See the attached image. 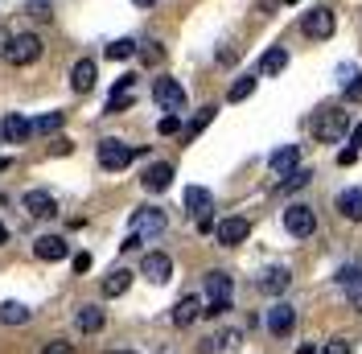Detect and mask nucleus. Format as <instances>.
Masks as SVG:
<instances>
[{
	"instance_id": "1",
	"label": "nucleus",
	"mask_w": 362,
	"mask_h": 354,
	"mask_svg": "<svg viewBox=\"0 0 362 354\" xmlns=\"http://www.w3.org/2000/svg\"><path fill=\"white\" fill-rule=\"evenodd\" d=\"M230 292H235V280L226 276V272H206V309L210 317H223L226 309H230Z\"/></svg>"
},
{
	"instance_id": "2",
	"label": "nucleus",
	"mask_w": 362,
	"mask_h": 354,
	"mask_svg": "<svg viewBox=\"0 0 362 354\" xmlns=\"http://www.w3.org/2000/svg\"><path fill=\"white\" fill-rule=\"evenodd\" d=\"M37 58H42V38H37V33H17V38H8V50H4V62H8V67L25 70V67H33Z\"/></svg>"
},
{
	"instance_id": "3",
	"label": "nucleus",
	"mask_w": 362,
	"mask_h": 354,
	"mask_svg": "<svg viewBox=\"0 0 362 354\" xmlns=\"http://www.w3.org/2000/svg\"><path fill=\"white\" fill-rule=\"evenodd\" d=\"M350 132V115L341 108H334V111H321L313 120V136H317V144H338L341 136Z\"/></svg>"
},
{
	"instance_id": "4",
	"label": "nucleus",
	"mask_w": 362,
	"mask_h": 354,
	"mask_svg": "<svg viewBox=\"0 0 362 354\" xmlns=\"http://www.w3.org/2000/svg\"><path fill=\"white\" fill-rule=\"evenodd\" d=\"M284 231H288L293 239H309V235L317 231L313 206H305V202H293V206L284 210Z\"/></svg>"
},
{
	"instance_id": "5",
	"label": "nucleus",
	"mask_w": 362,
	"mask_h": 354,
	"mask_svg": "<svg viewBox=\"0 0 362 354\" xmlns=\"http://www.w3.org/2000/svg\"><path fill=\"white\" fill-rule=\"evenodd\" d=\"M136 149L132 144H124V140H103L99 144V165L107 169V173H124L128 165H132Z\"/></svg>"
},
{
	"instance_id": "6",
	"label": "nucleus",
	"mask_w": 362,
	"mask_h": 354,
	"mask_svg": "<svg viewBox=\"0 0 362 354\" xmlns=\"http://www.w3.org/2000/svg\"><path fill=\"white\" fill-rule=\"evenodd\" d=\"M165 227H169V219L157 206H140L132 215V235H140V239H157V235H165Z\"/></svg>"
},
{
	"instance_id": "7",
	"label": "nucleus",
	"mask_w": 362,
	"mask_h": 354,
	"mask_svg": "<svg viewBox=\"0 0 362 354\" xmlns=\"http://www.w3.org/2000/svg\"><path fill=\"white\" fill-rule=\"evenodd\" d=\"M334 25H338V17H334L329 8H313V13H305L300 33L313 38V42H325V38H334Z\"/></svg>"
},
{
	"instance_id": "8",
	"label": "nucleus",
	"mask_w": 362,
	"mask_h": 354,
	"mask_svg": "<svg viewBox=\"0 0 362 354\" xmlns=\"http://www.w3.org/2000/svg\"><path fill=\"white\" fill-rule=\"evenodd\" d=\"M140 276L153 280V285H165V280H173V260H169L165 251H148V256L140 260Z\"/></svg>"
},
{
	"instance_id": "9",
	"label": "nucleus",
	"mask_w": 362,
	"mask_h": 354,
	"mask_svg": "<svg viewBox=\"0 0 362 354\" xmlns=\"http://www.w3.org/2000/svg\"><path fill=\"white\" fill-rule=\"evenodd\" d=\"M214 235H218V244L223 247H239L251 235V222L243 219V215H230V219H223L218 227H214Z\"/></svg>"
},
{
	"instance_id": "10",
	"label": "nucleus",
	"mask_w": 362,
	"mask_h": 354,
	"mask_svg": "<svg viewBox=\"0 0 362 354\" xmlns=\"http://www.w3.org/2000/svg\"><path fill=\"white\" fill-rule=\"evenodd\" d=\"M153 99H157L165 111H181L185 108V91H181L177 79H157V83H153Z\"/></svg>"
},
{
	"instance_id": "11",
	"label": "nucleus",
	"mask_w": 362,
	"mask_h": 354,
	"mask_svg": "<svg viewBox=\"0 0 362 354\" xmlns=\"http://www.w3.org/2000/svg\"><path fill=\"white\" fill-rule=\"evenodd\" d=\"M264 326H268V333H276V338H288V333H293V326H296V309L280 301V305H272V309H268Z\"/></svg>"
},
{
	"instance_id": "12",
	"label": "nucleus",
	"mask_w": 362,
	"mask_h": 354,
	"mask_svg": "<svg viewBox=\"0 0 362 354\" xmlns=\"http://www.w3.org/2000/svg\"><path fill=\"white\" fill-rule=\"evenodd\" d=\"M95 83H99V62L95 58H78L74 70H70V87L78 95H87V91H95Z\"/></svg>"
},
{
	"instance_id": "13",
	"label": "nucleus",
	"mask_w": 362,
	"mask_h": 354,
	"mask_svg": "<svg viewBox=\"0 0 362 354\" xmlns=\"http://www.w3.org/2000/svg\"><path fill=\"white\" fill-rule=\"evenodd\" d=\"M33 256H37L42 264H58V260L70 256V244L62 239V235H42V239L33 244Z\"/></svg>"
},
{
	"instance_id": "14",
	"label": "nucleus",
	"mask_w": 362,
	"mask_h": 354,
	"mask_svg": "<svg viewBox=\"0 0 362 354\" xmlns=\"http://www.w3.org/2000/svg\"><path fill=\"white\" fill-rule=\"evenodd\" d=\"M268 169L276 177H288L300 169V144H284V149H276V153L268 156Z\"/></svg>"
},
{
	"instance_id": "15",
	"label": "nucleus",
	"mask_w": 362,
	"mask_h": 354,
	"mask_svg": "<svg viewBox=\"0 0 362 354\" xmlns=\"http://www.w3.org/2000/svg\"><path fill=\"white\" fill-rule=\"evenodd\" d=\"M140 185L148 190V194H160V190H169L173 185V165L169 161H157V165H148L144 177H140Z\"/></svg>"
},
{
	"instance_id": "16",
	"label": "nucleus",
	"mask_w": 362,
	"mask_h": 354,
	"mask_svg": "<svg viewBox=\"0 0 362 354\" xmlns=\"http://www.w3.org/2000/svg\"><path fill=\"white\" fill-rule=\"evenodd\" d=\"M198 317H202V297H198V292H185L177 305H173V326L185 330V326H194Z\"/></svg>"
},
{
	"instance_id": "17",
	"label": "nucleus",
	"mask_w": 362,
	"mask_h": 354,
	"mask_svg": "<svg viewBox=\"0 0 362 354\" xmlns=\"http://www.w3.org/2000/svg\"><path fill=\"white\" fill-rule=\"evenodd\" d=\"M25 210H29L33 219H54V215H58V202H54L49 190H29V194H25Z\"/></svg>"
},
{
	"instance_id": "18",
	"label": "nucleus",
	"mask_w": 362,
	"mask_h": 354,
	"mask_svg": "<svg viewBox=\"0 0 362 354\" xmlns=\"http://www.w3.org/2000/svg\"><path fill=\"white\" fill-rule=\"evenodd\" d=\"M132 87H136V74H124L119 83H115V91H112V99H107V115H119V111H128L132 108Z\"/></svg>"
},
{
	"instance_id": "19",
	"label": "nucleus",
	"mask_w": 362,
	"mask_h": 354,
	"mask_svg": "<svg viewBox=\"0 0 362 354\" xmlns=\"http://www.w3.org/2000/svg\"><path fill=\"white\" fill-rule=\"evenodd\" d=\"M288 285H293V272L288 268H268L264 276H259V292H268V297H280V292H288Z\"/></svg>"
},
{
	"instance_id": "20",
	"label": "nucleus",
	"mask_w": 362,
	"mask_h": 354,
	"mask_svg": "<svg viewBox=\"0 0 362 354\" xmlns=\"http://www.w3.org/2000/svg\"><path fill=\"white\" fill-rule=\"evenodd\" d=\"M185 210H189L194 219L214 215V198H210V190H202V185H189V190H185Z\"/></svg>"
},
{
	"instance_id": "21",
	"label": "nucleus",
	"mask_w": 362,
	"mask_h": 354,
	"mask_svg": "<svg viewBox=\"0 0 362 354\" xmlns=\"http://www.w3.org/2000/svg\"><path fill=\"white\" fill-rule=\"evenodd\" d=\"M29 132H33V124H29L25 115H17V111L0 120V136H4L8 144H21V140H25V136H29Z\"/></svg>"
},
{
	"instance_id": "22",
	"label": "nucleus",
	"mask_w": 362,
	"mask_h": 354,
	"mask_svg": "<svg viewBox=\"0 0 362 354\" xmlns=\"http://www.w3.org/2000/svg\"><path fill=\"white\" fill-rule=\"evenodd\" d=\"M103 297H124V292H128V288H132V272H128V268H115V272H107V276H103Z\"/></svg>"
},
{
	"instance_id": "23",
	"label": "nucleus",
	"mask_w": 362,
	"mask_h": 354,
	"mask_svg": "<svg viewBox=\"0 0 362 354\" xmlns=\"http://www.w3.org/2000/svg\"><path fill=\"white\" fill-rule=\"evenodd\" d=\"M74 326L83 333H99L103 330V309H99V305H83V309L74 313Z\"/></svg>"
},
{
	"instance_id": "24",
	"label": "nucleus",
	"mask_w": 362,
	"mask_h": 354,
	"mask_svg": "<svg viewBox=\"0 0 362 354\" xmlns=\"http://www.w3.org/2000/svg\"><path fill=\"white\" fill-rule=\"evenodd\" d=\"M338 210H341V219H350V222H362V190H341V198H338Z\"/></svg>"
},
{
	"instance_id": "25",
	"label": "nucleus",
	"mask_w": 362,
	"mask_h": 354,
	"mask_svg": "<svg viewBox=\"0 0 362 354\" xmlns=\"http://www.w3.org/2000/svg\"><path fill=\"white\" fill-rule=\"evenodd\" d=\"M288 67V50H280V45H272L268 54H264V58H259V74H280V70Z\"/></svg>"
},
{
	"instance_id": "26",
	"label": "nucleus",
	"mask_w": 362,
	"mask_h": 354,
	"mask_svg": "<svg viewBox=\"0 0 362 354\" xmlns=\"http://www.w3.org/2000/svg\"><path fill=\"white\" fill-rule=\"evenodd\" d=\"M0 321H4V326H25V321H29V309H25L21 301H4V305H0Z\"/></svg>"
},
{
	"instance_id": "27",
	"label": "nucleus",
	"mask_w": 362,
	"mask_h": 354,
	"mask_svg": "<svg viewBox=\"0 0 362 354\" xmlns=\"http://www.w3.org/2000/svg\"><path fill=\"white\" fill-rule=\"evenodd\" d=\"M251 95H255V79H251V74L235 79V83H230V91H226V99H230V103H243V99H251Z\"/></svg>"
},
{
	"instance_id": "28",
	"label": "nucleus",
	"mask_w": 362,
	"mask_h": 354,
	"mask_svg": "<svg viewBox=\"0 0 362 354\" xmlns=\"http://www.w3.org/2000/svg\"><path fill=\"white\" fill-rule=\"evenodd\" d=\"M309 181H313V173H309V169H296V173L280 177V185H276V190H280V194H293V190H305Z\"/></svg>"
},
{
	"instance_id": "29",
	"label": "nucleus",
	"mask_w": 362,
	"mask_h": 354,
	"mask_svg": "<svg viewBox=\"0 0 362 354\" xmlns=\"http://www.w3.org/2000/svg\"><path fill=\"white\" fill-rule=\"evenodd\" d=\"M103 54H107L112 62H124V58H132V54H136V42H132V38H119V42H112Z\"/></svg>"
},
{
	"instance_id": "30",
	"label": "nucleus",
	"mask_w": 362,
	"mask_h": 354,
	"mask_svg": "<svg viewBox=\"0 0 362 354\" xmlns=\"http://www.w3.org/2000/svg\"><path fill=\"white\" fill-rule=\"evenodd\" d=\"M214 111H218V108H202V111H198V115L189 120V128H185V136H189V140H194V136H202L206 128H210V120H214Z\"/></svg>"
},
{
	"instance_id": "31",
	"label": "nucleus",
	"mask_w": 362,
	"mask_h": 354,
	"mask_svg": "<svg viewBox=\"0 0 362 354\" xmlns=\"http://www.w3.org/2000/svg\"><path fill=\"white\" fill-rule=\"evenodd\" d=\"M62 124H66V115H62V111H49V115H42V120H37V124H33V132H58V128H62Z\"/></svg>"
},
{
	"instance_id": "32",
	"label": "nucleus",
	"mask_w": 362,
	"mask_h": 354,
	"mask_svg": "<svg viewBox=\"0 0 362 354\" xmlns=\"http://www.w3.org/2000/svg\"><path fill=\"white\" fill-rule=\"evenodd\" d=\"M341 288H350V285H358L362 280V264H346V268H338V276H334Z\"/></svg>"
},
{
	"instance_id": "33",
	"label": "nucleus",
	"mask_w": 362,
	"mask_h": 354,
	"mask_svg": "<svg viewBox=\"0 0 362 354\" xmlns=\"http://www.w3.org/2000/svg\"><path fill=\"white\" fill-rule=\"evenodd\" d=\"M341 99H346V103H362V74L346 79V91H341Z\"/></svg>"
},
{
	"instance_id": "34",
	"label": "nucleus",
	"mask_w": 362,
	"mask_h": 354,
	"mask_svg": "<svg viewBox=\"0 0 362 354\" xmlns=\"http://www.w3.org/2000/svg\"><path fill=\"white\" fill-rule=\"evenodd\" d=\"M157 132H160V136H177V132H181V120H177V111H169V115L160 120V124H157Z\"/></svg>"
},
{
	"instance_id": "35",
	"label": "nucleus",
	"mask_w": 362,
	"mask_h": 354,
	"mask_svg": "<svg viewBox=\"0 0 362 354\" xmlns=\"http://www.w3.org/2000/svg\"><path fill=\"white\" fill-rule=\"evenodd\" d=\"M321 354H350V338H334V342H325Z\"/></svg>"
},
{
	"instance_id": "36",
	"label": "nucleus",
	"mask_w": 362,
	"mask_h": 354,
	"mask_svg": "<svg viewBox=\"0 0 362 354\" xmlns=\"http://www.w3.org/2000/svg\"><path fill=\"white\" fill-rule=\"evenodd\" d=\"M29 17L45 21V17H49V4H45V0H33V4H29Z\"/></svg>"
},
{
	"instance_id": "37",
	"label": "nucleus",
	"mask_w": 362,
	"mask_h": 354,
	"mask_svg": "<svg viewBox=\"0 0 362 354\" xmlns=\"http://www.w3.org/2000/svg\"><path fill=\"white\" fill-rule=\"evenodd\" d=\"M346 297H350V305H354V309L362 313V280H358V285H350V288H346Z\"/></svg>"
},
{
	"instance_id": "38",
	"label": "nucleus",
	"mask_w": 362,
	"mask_h": 354,
	"mask_svg": "<svg viewBox=\"0 0 362 354\" xmlns=\"http://www.w3.org/2000/svg\"><path fill=\"white\" fill-rule=\"evenodd\" d=\"M140 54H144V62H160V45L157 42H144V50H140Z\"/></svg>"
},
{
	"instance_id": "39",
	"label": "nucleus",
	"mask_w": 362,
	"mask_h": 354,
	"mask_svg": "<svg viewBox=\"0 0 362 354\" xmlns=\"http://www.w3.org/2000/svg\"><path fill=\"white\" fill-rule=\"evenodd\" d=\"M74 272H78V276L90 272V251H78V256H74Z\"/></svg>"
},
{
	"instance_id": "40",
	"label": "nucleus",
	"mask_w": 362,
	"mask_h": 354,
	"mask_svg": "<svg viewBox=\"0 0 362 354\" xmlns=\"http://www.w3.org/2000/svg\"><path fill=\"white\" fill-rule=\"evenodd\" d=\"M42 354H74V346H70V342H49Z\"/></svg>"
},
{
	"instance_id": "41",
	"label": "nucleus",
	"mask_w": 362,
	"mask_h": 354,
	"mask_svg": "<svg viewBox=\"0 0 362 354\" xmlns=\"http://www.w3.org/2000/svg\"><path fill=\"white\" fill-rule=\"evenodd\" d=\"M354 161H358V149H354V144H350V149H341V153H338V165H354Z\"/></svg>"
},
{
	"instance_id": "42",
	"label": "nucleus",
	"mask_w": 362,
	"mask_h": 354,
	"mask_svg": "<svg viewBox=\"0 0 362 354\" xmlns=\"http://www.w3.org/2000/svg\"><path fill=\"white\" fill-rule=\"evenodd\" d=\"M350 140H354V149L362 153V124H354V128H350Z\"/></svg>"
},
{
	"instance_id": "43",
	"label": "nucleus",
	"mask_w": 362,
	"mask_h": 354,
	"mask_svg": "<svg viewBox=\"0 0 362 354\" xmlns=\"http://www.w3.org/2000/svg\"><path fill=\"white\" fill-rule=\"evenodd\" d=\"M293 354H317V346H313V342H300V346H296Z\"/></svg>"
},
{
	"instance_id": "44",
	"label": "nucleus",
	"mask_w": 362,
	"mask_h": 354,
	"mask_svg": "<svg viewBox=\"0 0 362 354\" xmlns=\"http://www.w3.org/2000/svg\"><path fill=\"white\" fill-rule=\"evenodd\" d=\"M276 4L280 0H259V13H276Z\"/></svg>"
},
{
	"instance_id": "45",
	"label": "nucleus",
	"mask_w": 362,
	"mask_h": 354,
	"mask_svg": "<svg viewBox=\"0 0 362 354\" xmlns=\"http://www.w3.org/2000/svg\"><path fill=\"white\" fill-rule=\"evenodd\" d=\"M4 50H8V33L0 29V62H4Z\"/></svg>"
},
{
	"instance_id": "46",
	"label": "nucleus",
	"mask_w": 362,
	"mask_h": 354,
	"mask_svg": "<svg viewBox=\"0 0 362 354\" xmlns=\"http://www.w3.org/2000/svg\"><path fill=\"white\" fill-rule=\"evenodd\" d=\"M8 244V227H4V222H0V247Z\"/></svg>"
},
{
	"instance_id": "47",
	"label": "nucleus",
	"mask_w": 362,
	"mask_h": 354,
	"mask_svg": "<svg viewBox=\"0 0 362 354\" xmlns=\"http://www.w3.org/2000/svg\"><path fill=\"white\" fill-rule=\"evenodd\" d=\"M132 4H140V8H153V4H157V0H132Z\"/></svg>"
},
{
	"instance_id": "48",
	"label": "nucleus",
	"mask_w": 362,
	"mask_h": 354,
	"mask_svg": "<svg viewBox=\"0 0 362 354\" xmlns=\"http://www.w3.org/2000/svg\"><path fill=\"white\" fill-rule=\"evenodd\" d=\"M107 354H132V350H107Z\"/></svg>"
},
{
	"instance_id": "49",
	"label": "nucleus",
	"mask_w": 362,
	"mask_h": 354,
	"mask_svg": "<svg viewBox=\"0 0 362 354\" xmlns=\"http://www.w3.org/2000/svg\"><path fill=\"white\" fill-rule=\"evenodd\" d=\"M284 4H300V0H284Z\"/></svg>"
}]
</instances>
